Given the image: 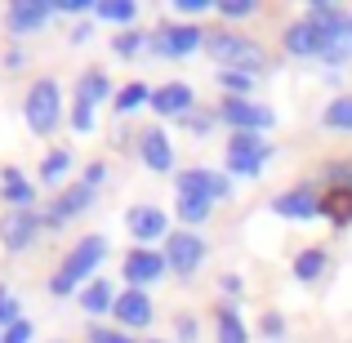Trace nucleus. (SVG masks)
Instances as JSON below:
<instances>
[{
  "label": "nucleus",
  "mask_w": 352,
  "mask_h": 343,
  "mask_svg": "<svg viewBox=\"0 0 352 343\" xmlns=\"http://www.w3.org/2000/svg\"><path fill=\"white\" fill-rule=\"evenodd\" d=\"M107 258V236L103 232H89V236H80L76 245H72V254L63 258V267L54 272V281H50V290L58 294V299H67L72 290H76L80 281H85L89 272H94L98 263Z\"/></svg>",
  "instance_id": "1"
},
{
  "label": "nucleus",
  "mask_w": 352,
  "mask_h": 343,
  "mask_svg": "<svg viewBox=\"0 0 352 343\" xmlns=\"http://www.w3.org/2000/svg\"><path fill=\"white\" fill-rule=\"evenodd\" d=\"M206 49L214 54L228 71H263L267 67V54L258 49L254 41L236 36V32H210L206 36Z\"/></svg>",
  "instance_id": "2"
},
{
  "label": "nucleus",
  "mask_w": 352,
  "mask_h": 343,
  "mask_svg": "<svg viewBox=\"0 0 352 343\" xmlns=\"http://www.w3.org/2000/svg\"><path fill=\"white\" fill-rule=\"evenodd\" d=\"M27 125L36 129V134H50L54 125H58V116H63V94H58V85L54 80H36L32 89H27Z\"/></svg>",
  "instance_id": "3"
},
{
  "label": "nucleus",
  "mask_w": 352,
  "mask_h": 343,
  "mask_svg": "<svg viewBox=\"0 0 352 343\" xmlns=\"http://www.w3.org/2000/svg\"><path fill=\"white\" fill-rule=\"evenodd\" d=\"M267 152H272V147H267L258 134H241V129H236L232 143H228V170L241 174V179H254V174L263 170Z\"/></svg>",
  "instance_id": "4"
},
{
  "label": "nucleus",
  "mask_w": 352,
  "mask_h": 343,
  "mask_svg": "<svg viewBox=\"0 0 352 343\" xmlns=\"http://www.w3.org/2000/svg\"><path fill=\"white\" fill-rule=\"evenodd\" d=\"M174 192L188 197V201H210V206H214V201H223L228 192H232V183L214 170H183L179 183H174Z\"/></svg>",
  "instance_id": "5"
},
{
  "label": "nucleus",
  "mask_w": 352,
  "mask_h": 343,
  "mask_svg": "<svg viewBox=\"0 0 352 343\" xmlns=\"http://www.w3.org/2000/svg\"><path fill=\"white\" fill-rule=\"evenodd\" d=\"M219 116L228 120L232 129H241V134H258V129H267L272 125V107H263V103H250V98H228L223 107H219Z\"/></svg>",
  "instance_id": "6"
},
{
  "label": "nucleus",
  "mask_w": 352,
  "mask_h": 343,
  "mask_svg": "<svg viewBox=\"0 0 352 343\" xmlns=\"http://www.w3.org/2000/svg\"><path fill=\"white\" fill-rule=\"evenodd\" d=\"M201 258H206V241H201L197 232H174V236L165 241V263H170L179 276L197 272Z\"/></svg>",
  "instance_id": "7"
},
{
  "label": "nucleus",
  "mask_w": 352,
  "mask_h": 343,
  "mask_svg": "<svg viewBox=\"0 0 352 343\" xmlns=\"http://www.w3.org/2000/svg\"><path fill=\"white\" fill-rule=\"evenodd\" d=\"M165 267H170V263H165V254H156V250H147V245H138V250H134V254H129V258H125V281H129V285H134V290H143V285H152V281H156V276H161V272H165Z\"/></svg>",
  "instance_id": "8"
},
{
  "label": "nucleus",
  "mask_w": 352,
  "mask_h": 343,
  "mask_svg": "<svg viewBox=\"0 0 352 343\" xmlns=\"http://www.w3.org/2000/svg\"><path fill=\"white\" fill-rule=\"evenodd\" d=\"M36 228H41V219L32 214V210H14V214L0 219V245L5 250H27L36 236Z\"/></svg>",
  "instance_id": "9"
},
{
  "label": "nucleus",
  "mask_w": 352,
  "mask_h": 343,
  "mask_svg": "<svg viewBox=\"0 0 352 343\" xmlns=\"http://www.w3.org/2000/svg\"><path fill=\"white\" fill-rule=\"evenodd\" d=\"M89 201H94V188H89V183H76V188L58 192V201H54L50 214H45V223H50V228H63L67 219H76L80 210L89 206Z\"/></svg>",
  "instance_id": "10"
},
{
  "label": "nucleus",
  "mask_w": 352,
  "mask_h": 343,
  "mask_svg": "<svg viewBox=\"0 0 352 343\" xmlns=\"http://www.w3.org/2000/svg\"><path fill=\"white\" fill-rule=\"evenodd\" d=\"M272 210H276L281 219H299V223H303V219H317V214H321V210H317V192H312V188L281 192V197L272 201Z\"/></svg>",
  "instance_id": "11"
},
{
  "label": "nucleus",
  "mask_w": 352,
  "mask_h": 343,
  "mask_svg": "<svg viewBox=\"0 0 352 343\" xmlns=\"http://www.w3.org/2000/svg\"><path fill=\"white\" fill-rule=\"evenodd\" d=\"M317 210H321V219H330V223H352V183L326 188L317 197Z\"/></svg>",
  "instance_id": "12"
},
{
  "label": "nucleus",
  "mask_w": 352,
  "mask_h": 343,
  "mask_svg": "<svg viewBox=\"0 0 352 343\" xmlns=\"http://www.w3.org/2000/svg\"><path fill=\"white\" fill-rule=\"evenodd\" d=\"M197 45H206V32L192 27V23H179V27H165L161 32V45H156V49L170 54V58H179V54H192Z\"/></svg>",
  "instance_id": "13"
},
{
  "label": "nucleus",
  "mask_w": 352,
  "mask_h": 343,
  "mask_svg": "<svg viewBox=\"0 0 352 343\" xmlns=\"http://www.w3.org/2000/svg\"><path fill=\"white\" fill-rule=\"evenodd\" d=\"M50 14H54L50 0H18V5H9V27L14 32H41Z\"/></svg>",
  "instance_id": "14"
},
{
  "label": "nucleus",
  "mask_w": 352,
  "mask_h": 343,
  "mask_svg": "<svg viewBox=\"0 0 352 343\" xmlns=\"http://www.w3.org/2000/svg\"><path fill=\"white\" fill-rule=\"evenodd\" d=\"M138 152H143V165L156 174H165L174 165V152H170V138L161 134V129H143V138H138Z\"/></svg>",
  "instance_id": "15"
},
{
  "label": "nucleus",
  "mask_w": 352,
  "mask_h": 343,
  "mask_svg": "<svg viewBox=\"0 0 352 343\" xmlns=\"http://www.w3.org/2000/svg\"><path fill=\"white\" fill-rule=\"evenodd\" d=\"M152 107L161 116H188L192 112V89L183 85V80H170V85H161L152 94Z\"/></svg>",
  "instance_id": "16"
},
{
  "label": "nucleus",
  "mask_w": 352,
  "mask_h": 343,
  "mask_svg": "<svg viewBox=\"0 0 352 343\" xmlns=\"http://www.w3.org/2000/svg\"><path fill=\"white\" fill-rule=\"evenodd\" d=\"M125 223H129V232H134L143 245H147V241H156V236H165V214L156 206H134Z\"/></svg>",
  "instance_id": "17"
},
{
  "label": "nucleus",
  "mask_w": 352,
  "mask_h": 343,
  "mask_svg": "<svg viewBox=\"0 0 352 343\" xmlns=\"http://www.w3.org/2000/svg\"><path fill=\"white\" fill-rule=\"evenodd\" d=\"M285 54H299V58H308V54H321V32L308 23V18H299V23L285 27Z\"/></svg>",
  "instance_id": "18"
},
{
  "label": "nucleus",
  "mask_w": 352,
  "mask_h": 343,
  "mask_svg": "<svg viewBox=\"0 0 352 343\" xmlns=\"http://www.w3.org/2000/svg\"><path fill=\"white\" fill-rule=\"evenodd\" d=\"M116 317L125 321V326H147V321H152V299H147L143 290H125L116 299Z\"/></svg>",
  "instance_id": "19"
},
{
  "label": "nucleus",
  "mask_w": 352,
  "mask_h": 343,
  "mask_svg": "<svg viewBox=\"0 0 352 343\" xmlns=\"http://www.w3.org/2000/svg\"><path fill=\"white\" fill-rule=\"evenodd\" d=\"M321 58H326V63L352 58V18H344L330 36H321Z\"/></svg>",
  "instance_id": "20"
},
{
  "label": "nucleus",
  "mask_w": 352,
  "mask_h": 343,
  "mask_svg": "<svg viewBox=\"0 0 352 343\" xmlns=\"http://www.w3.org/2000/svg\"><path fill=\"white\" fill-rule=\"evenodd\" d=\"M0 197L9 201V206H18V210H27L36 201V183H27L18 170H5L0 174Z\"/></svg>",
  "instance_id": "21"
},
{
  "label": "nucleus",
  "mask_w": 352,
  "mask_h": 343,
  "mask_svg": "<svg viewBox=\"0 0 352 343\" xmlns=\"http://www.w3.org/2000/svg\"><path fill=\"white\" fill-rule=\"evenodd\" d=\"M344 18H348L344 9H339V5H326V0H312V5H308V23L317 27L321 36H330L339 23H344Z\"/></svg>",
  "instance_id": "22"
},
{
  "label": "nucleus",
  "mask_w": 352,
  "mask_h": 343,
  "mask_svg": "<svg viewBox=\"0 0 352 343\" xmlns=\"http://www.w3.org/2000/svg\"><path fill=\"white\" fill-rule=\"evenodd\" d=\"M80 308H85V312H107V308H116L112 281H94L89 290H80Z\"/></svg>",
  "instance_id": "23"
},
{
  "label": "nucleus",
  "mask_w": 352,
  "mask_h": 343,
  "mask_svg": "<svg viewBox=\"0 0 352 343\" xmlns=\"http://www.w3.org/2000/svg\"><path fill=\"white\" fill-rule=\"evenodd\" d=\"M321 125L326 129H352V94L330 98V107L321 112Z\"/></svg>",
  "instance_id": "24"
},
{
  "label": "nucleus",
  "mask_w": 352,
  "mask_h": 343,
  "mask_svg": "<svg viewBox=\"0 0 352 343\" xmlns=\"http://www.w3.org/2000/svg\"><path fill=\"white\" fill-rule=\"evenodd\" d=\"M98 98H107V76H103V71H85V76L76 80V103L94 107Z\"/></svg>",
  "instance_id": "25"
},
{
  "label": "nucleus",
  "mask_w": 352,
  "mask_h": 343,
  "mask_svg": "<svg viewBox=\"0 0 352 343\" xmlns=\"http://www.w3.org/2000/svg\"><path fill=\"white\" fill-rule=\"evenodd\" d=\"M94 14L103 18V23H129V18L138 14L134 0H94Z\"/></svg>",
  "instance_id": "26"
},
{
  "label": "nucleus",
  "mask_w": 352,
  "mask_h": 343,
  "mask_svg": "<svg viewBox=\"0 0 352 343\" xmlns=\"http://www.w3.org/2000/svg\"><path fill=\"white\" fill-rule=\"evenodd\" d=\"M321 272H326V254H321L317 245H312V250H303V254L294 258V276H299V281H317Z\"/></svg>",
  "instance_id": "27"
},
{
  "label": "nucleus",
  "mask_w": 352,
  "mask_h": 343,
  "mask_svg": "<svg viewBox=\"0 0 352 343\" xmlns=\"http://www.w3.org/2000/svg\"><path fill=\"white\" fill-rule=\"evenodd\" d=\"M143 103H152V89H147L143 80H129V85L116 94V112H120V116L134 112V107H143Z\"/></svg>",
  "instance_id": "28"
},
{
  "label": "nucleus",
  "mask_w": 352,
  "mask_h": 343,
  "mask_svg": "<svg viewBox=\"0 0 352 343\" xmlns=\"http://www.w3.org/2000/svg\"><path fill=\"white\" fill-rule=\"evenodd\" d=\"M219 343H245V326H241V317L232 308H219Z\"/></svg>",
  "instance_id": "29"
},
{
  "label": "nucleus",
  "mask_w": 352,
  "mask_h": 343,
  "mask_svg": "<svg viewBox=\"0 0 352 343\" xmlns=\"http://www.w3.org/2000/svg\"><path fill=\"white\" fill-rule=\"evenodd\" d=\"M206 214H210V201H188V197H179V219H183V223H206Z\"/></svg>",
  "instance_id": "30"
},
{
  "label": "nucleus",
  "mask_w": 352,
  "mask_h": 343,
  "mask_svg": "<svg viewBox=\"0 0 352 343\" xmlns=\"http://www.w3.org/2000/svg\"><path fill=\"white\" fill-rule=\"evenodd\" d=\"M219 80H223V89H228V94H232V98L250 94V85H254V76H250V71H223V76H219Z\"/></svg>",
  "instance_id": "31"
},
{
  "label": "nucleus",
  "mask_w": 352,
  "mask_h": 343,
  "mask_svg": "<svg viewBox=\"0 0 352 343\" xmlns=\"http://www.w3.org/2000/svg\"><path fill=\"white\" fill-rule=\"evenodd\" d=\"M214 9L223 18H250L254 14V0H214Z\"/></svg>",
  "instance_id": "32"
},
{
  "label": "nucleus",
  "mask_w": 352,
  "mask_h": 343,
  "mask_svg": "<svg viewBox=\"0 0 352 343\" xmlns=\"http://www.w3.org/2000/svg\"><path fill=\"white\" fill-rule=\"evenodd\" d=\"M67 165H72V152H50V156H45V170H41L45 183H54L63 170H67Z\"/></svg>",
  "instance_id": "33"
},
{
  "label": "nucleus",
  "mask_w": 352,
  "mask_h": 343,
  "mask_svg": "<svg viewBox=\"0 0 352 343\" xmlns=\"http://www.w3.org/2000/svg\"><path fill=\"white\" fill-rule=\"evenodd\" d=\"M14 321H18V299L5 290V285H0V330L14 326Z\"/></svg>",
  "instance_id": "34"
},
{
  "label": "nucleus",
  "mask_w": 352,
  "mask_h": 343,
  "mask_svg": "<svg viewBox=\"0 0 352 343\" xmlns=\"http://www.w3.org/2000/svg\"><path fill=\"white\" fill-rule=\"evenodd\" d=\"M27 339H32V321L18 317L14 326H5V339H0V343H27Z\"/></svg>",
  "instance_id": "35"
},
{
  "label": "nucleus",
  "mask_w": 352,
  "mask_h": 343,
  "mask_svg": "<svg viewBox=\"0 0 352 343\" xmlns=\"http://www.w3.org/2000/svg\"><path fill=\"white\" fill-rule=\"evenodd\" d=\"M138 45H143V36H138V32H120V36H116V54H120V58L138 54Z\"/></svg>",
  "instance_id": "36"
},
{
  "label": "nucleus",
  "mask_w": 352,
  "mask_h": 343,
  "mask_svg": "<svg viewBox=\"0 0 352 343\" xmlns=\"http://www.w3.org/2000/svg\"><path fill=\"white\" fill-rule=\"evenodd\" d=\"M89 343H134V339L120 335V330H103V326H94V330H89Z\"/></svg>",
  "instance_id": "37"
},
{
  "label": "nucleus",
  "mask_w": 352,
  "mask_h": 343,
  "mask_svg": "<svg viewBox=\"0 0 352 343\" xmlns=\"http://www.w3.org/2000/svg\"><path fill=\"white\" fill-rule=\"evenodd\" d=\"M72 125H76V129H89V125H94V107H89V103H76V112H72Z\"/></svg>",
  "instance_id": "38"
},
{
  "label": "nucleus",
  "mask_w": 352,
  "mask_h": 343,
  "mask_svg": "<svg viewBox=\"0 0 352 343\" xmlns=\"http://www.w3.org/2000/svg\"><path fill=\"white\" fill-rule=\"evenodd\" d=\"M50 5H54V9H63V14H85L94 0H50Z\"/></svg>",
  "instance_id": "39"
},
{
  "label": "nucleus",
  "mask_w": 352,
  "mask_h": 343,
  "mask_svg": "<svg viewBox=\"0 0 352 343\" xmlns=\"http://www.w3.org/2000/svg\"><path fill=\"white\" fill-rule=\"evenodd\" d=\"M103 174H107V165H103V161H94V165L85 170V183H89V188H98V183H103Z\"/></svg>",
  "instance_id": "40"
},
{
  "label": "nucleus",
  "mask_w": 352,
  "mask_h": 343,
  "mask_svg": "<svg viewBox=\"0 0 352 343\" xmlns=\"http://www.w3.org/2000/svg\"><path fill=\"white\" fill-rule=\"evenodd\" d=\"M174 5H179L183 14H201V9H210L214 0H174Z\"/></svg>",
  "instance_id": "41"
},
{
  "label": "nucleus",
  "mask_w": 352,
  "mask_h": 343,
  "mask_svg": "<svg viewBox=\"0 0 352 343\" xmlns=\"http://www.w3.org/2000/svg\"><path fill=\"white\" fill-rule=\"evenodd\" d=\"M179 335H183V343H192V339H197V321L183 317V321H179Z\"/></svg>",
  "instance_id": "42"
},
{
  "label": "nucleus",
  "mask_w": 352,
  "mask_h": 343,
  "mask_svg": "<svg viewBox=\"0 0 352 343\" xmlns=\"http://www.w3.org/2000/svg\"><path fill=\"white\" fill-rule=\"evenodd\" d=\"M223 290H228V299H236L241 294V276H223Z\"/></svg>",
  "instance_id": "43"
},
{
  "label": "nucleus",
  "mask_w": 352,
  "mask_h": 343,
  "mask_svg": "<svg viewBox=\"0 0 352 343\" xmlns=\"http://www.w3.org/2000/svg\"><path fill=\"white\" fill-rule=\"evenodd\" d=\"M263 330H267V335L276 339V335H281V317H267V321H263Z\"/></svg>",
  "instance_id": "44"
},
{
  "label": "nucleus",
  "mask_w": 352,
  "mask_h": 343,
  "mask_svg": "<svg viewBox=\"0 0 352 343\" xmlns=\"http://www.w3.org/2000/svg\"><path fill=\"white\" fill-rule=\"evenodd\" d=\"M152 343H161V339H152Z\"/></svg>",
  "instance_id": "45"
},
{
  "label": "nucleus",
  "mask_w": 352,
  "mask_h": 343,
  "mask_svg": "<svg viewBox=\"0 0 352 343\" xmlns=\"http://www.w3.org/2000/svg\"><path fill=\"white\" fill-rule=\"evenodd\" d=\"M0 339H5V335H0Z\"/></svg>",
  "instance_id": "46"
},
{
  "label": "nucleus",
  "mask_w": 352,
  "mask_h": 343,
  "mask_svg": "<svg viewBox=\"0 0 352 343\" xmlns=\"http://www.w3.org/2000/svg\"><path fill=\"white\" fill-rule=\"evenodd\" d=\"M58 343H63V339H58Z\"/></svg>",
  "instance_id": "47"
}]
</instances>
